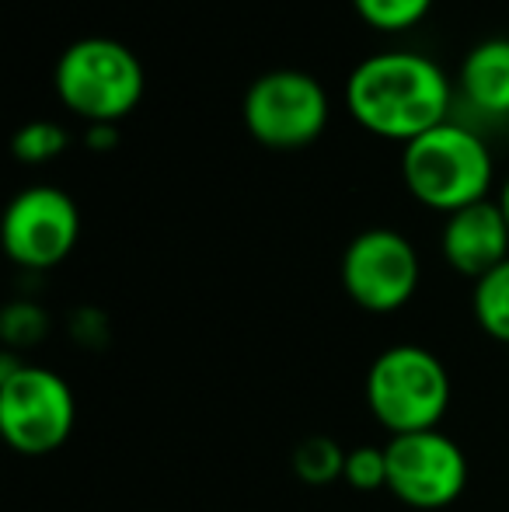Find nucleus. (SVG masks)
<instances>
[{
	"label": "nucleus",
	"instance_id": "nucleus-5",
	"mask_svg": "<svg viewBox=\"0 0 509 512\" xmlns=\"http://www.w3.org/2000/svg\"><path fill=\"white\" fill-rule=\"evenodd\" d=\"M77 401L70 384L46 366L0 356V436L21 457H46L70 439Z\"/></svg>",
	"mask_w": 509,
	"mask_h": 512
},
{
	"label": "nucleus",
	"instance_id": "nucleus-12",
	"mask_svg": "<svg viewBox=\"0 0 509 512\" xmlns=\"http://www.w3.org/2000/svg\"><path fill=\"white\" fill-rule=\"evenodd\" d=\"M471 314L485 335L509 345V258L492 272H485L482 279H475Z\"/></svg>",
	"mask_w": 509,
	"mask_h": 512
},
{
	"label": "nucleus",
	"instance_id": "nucleus-13",
	"mask_svg": "<svg viewBox=\"0 0 509 512\" xmlns=\"http://www.w3.org/2000/svg\"><path fill=\"white\" fill-rule=\"evenodd\" d=\"M346 453L349 450H342L335 439L307 436L293 446L290 464H293L297 481H304V485H311V488H325L342 478V471H346Z\"/></svg>",
	"mask_w": 509,
	"mask_h": 512
},
{
	"label": "nucleus",
	"instance_id": "nucleus-2",
	"mask_svg": "<svg viewBox=\"0 0 509 512\" xmlns=\"http://www.w3.org/2000/svg\"><path fill=\"white\" fill-rule=\"evenodd\" d=\"M492 178L496 164L489 143L461 122H443L401 147V182L408 196L443 216L489 199Z\"/></svg>",
	"mask_w": 509,
	"mask_h": 512
},
{
	"label": "nucleus",
	"instance_id": "nucleus-17",
	"mask_svg": "<svg viewBox=\"0 0 509 512\" xmlns=\"http://www.w3.org/2000/svg\"><path fill=\"white\" fill-rule=\"evenodd\" d=\"M353 492H381L387 488V453L384 446H353L346 453V471H342Z\"/></svg>",
	"mask_w": 509,
	"mask_h": 512
},
{
	"label": "nucleus",
	"instance_id": "nucleus-9",
	"mask_svg": "<svg viewBox=\"0 0 509 512\" xmlns=\"http://www.w3.org/2000/svg\"><path fill=\"white\" fill-rule=\"evenodd\" d=\"M81 237V209L56 185H28L7 203L0 241L14 265L28 272L56 269Z\"/></svg>",
	"mask_w": 509,
	"mask_h": 512
},
{
	"label": "nucleus",
	"instance_id": "nucleus-7",
	"mask_svg": "<svg viewBox=\"0 0 509 512\" xmlns=\"http://www.w3.org/2000/svg\"><path fill=\"white\" fill-rule=\"evenodd\" d=\"M387 453V492L408 509L436 512L454 506L468 488V457L440 429L391 436Z\"/></svg>",
	"mask_w": 509,
	"mask_h": 512
},
{
	"label": "nucleus",
	"instance_id": "nucleus-18",
	"mask_svg": "<svg viewBox=\"0 0 509 512\" xmlns=\"http://www.w3.org/2000/svg\"><path fill=\"white\" fill-rule=\"evenodd\" d=\"M84 143H88V150H95V154H109V150L119 147V133H116V126H109V122H98V126H88Z\"/></svg>",
	"mask_w": 509,
	"mask_h": 512
},
{
	"label": "nucleus",
	"instance_id": "nucleus-3",
	"mask_svg": "<svg viewBox=\"0 0 509 512\" xmlns=\"http://www.w3.org/2000/svg\"><path fill=\"white\" fill-rule=\"evenodd\" d=\"M56 98L88 126H116L143 102L147 74L126 42L109 35H88L70 42L53 67Z\"/></svg>",
	"mask_w": 509,
	"mask_h": 512
},
{
	"label": "nucleus",
	"instance_id": "nucleus-8",
	"mask_svg": "<svg viewBox=\"0 0 509 512\" xmlns=\"http://www.w3.org/2000/svg\"><path fill=\"white\" fill-rule=\"evenodd\" d=\"M422 279L419 251L391 227H370L342 251V286L356 307L394 314L415 297Z\"/></svg>",
	"mask_w": 509,
	"mask_h": 512
},
{
	"label": "nucleus",
	"instance_id": "nucleus-1",
	"mask_svg": "<svg viewBox=\"0 0 509 512\" xmlns=\"http://www.w3.org/2000/svg\"><path fill=\"white\" fill-rule=\"evenodd\" d=\"M450 102L454 84L447 70L415 49L374 53L346 77V108L356 126L401 147L450 122Z\"/></svg>",
	"mask_w": 509,
	"mask_h": 512
},
{
	"label": "nucleus",
	"instance_id": "nucleus-19",
	"mask_svg": "<svg viewBox=\"0 0 509 512\" xmlns=\"http://www.w3.org/2000/svg\"><path fill=\"white\" fill-rule=\"evenodd\" d=\"M499 206H503V216L509 220V175H506V182H503V189H499V199H496Z\"/></svg>",
	"mask_w": 509,
	"mask_h": 512
},
{
	"label": "nucleus",
	"instance_id": "nucleus-16",
	"mask_svg": "<svg viewBox=\"0 0 509 512\" xmlns=\"http://www.w3.org/2000/svg\"><path fill=\"white\" fill-rule=\"evenodd\" d=\"M46 331H49L46 310L32 304V300H14L0 314V335H4V342L11 349H18V345H39L46 338Z\"/></svg>",
	"mask_w": 509,
	"mask_h": 512
},
{
	"label": "nucleus",
	"instance_id": "nucleus-11",
	"mask_svg": "<svg viewBox=\"0 0 509 512\" xmlns=\"http://www.w3.org/2000/svg\"><path fill=\"white\" fill-rule=\"evenodd\" d=\"M457 84L468 105L482 115L506 119L509 115V39H482L468 49L457 70Z\"/></svg>",
	"mask_w": 509,
	"mask_h": 512
},
{
	"label": "nucleus",
	"instance_id": "nucleus-4",
	"mask_svg": "<svg viewBox=\"0 0 509 512\" xmlns=\"http://www.w3.org/2000/svg\"><path fill=\"white\" fill-rule=\"evenodd\" d=\"M450 394L454 387L440 356L412 342L384 349L367 370L370 415L391 436L440 429L450 408Z\"/></svg>",
	"mask_w": 509,
	"mask_h": 512
},
{
	"label": "nucleus",
	"instance_id": "nucleus-14",
	"mask_svg": "<svg viewBox=\"0 0 509 512\" xmlns=\"http://www.w3.org/2000/svg\"><path fill=\"white\" fill-rule=\"evenodd\" d=\"M429 7L433 0H353V11L360 14L363 25L387 35L415 28L429 14Z\"/></svg>",
	"mask_w": 509,
	"mask_h": 512
},
{
	"label": "nucleus",
	"instance_id": "nucleus-6",
	"mask_svg": "<svg viewBox=\"0 0 509 512\" xmlns=\"http://www.w3.org/2000/svg\"><path fill=\"white\" fill-rule=\"evenodd\" d=\"M328 115H332V102L325 84L307 70L293 67L258 74L241 102L245 129L269 150L311 147L325 133Z\"/></svg>",
	"mask_w": 509,
	"mask_h": 512
},
{
	"label": "nucleus",
	"instance_id": "nucleus-15",
	"mask_svg": "<svg viewBox=\"0 0 509 512\" xmlns=\"http://www.w3.org/2000/svg\"><path fill=\"white\" fill-rule=\"evenodd\" d=\"M67 147H70V133L60 122H49V119L25 122L11 140V154L21 164H46L53 157H60Z\"/></svg>",
	"mask_w": 509,
	"mask_h": 512
},
{
	"label": "nucleus",
	"instance_id": "nucleus-10",
	"mask_svg": "<svg viewBox=\"0 0 509 512\" xmlns=\"http://www.w3.org/2000/svg\"><path fill=\"white\" fill-rule=\"evenodd\" d=\"M440 251L457 276H468L471 283L503 265L509 258V220L496 199H482L475 206H464L443 220Z\"/></svg>",
	"mask_w": 509,
	"mask_h": 512
}]
</instances>
